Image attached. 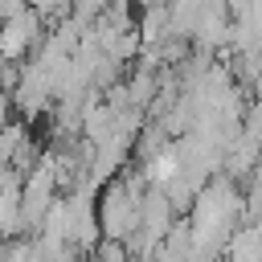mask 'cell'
I'll use <instances>...</instances> for the list:
<instances>
[{"instance_id": "6da1fadb", "label": "cell", "mask_w": 262, "mask_h": 262, "mask_svg": "<svg viewBox=\"0 0 262 262\" xmlns=\"http://www.w3.org/2000/svg\"><path fill=\"white\" fill-rule=\"evenodd\" d=\"M41 25H45V16L37 8H29V12L12 16V20H0V61H16L20 66L25 57H33L37 45L45 41Z\"/></svg>"}, {"instance_id": "7a4b0ae2", "label": "cell", "mask_w": 262, "mask_h": 262, "mask_svg": "<svg viewBox=\"0 0 262 262\" xmlns=\"http://www.w3.org/2000/svg\"><path fill=\"white\" fill-rule=\"evenodd\" d=\"M29 8H33V0H0V20H12L20 12H29Z\"/></svg>"}, {"instance_id": "3957f363", "label": "cell", "mask_w": 262, "mask_h": 262, "mask_svg": "<svg viewBox=\"0 0 262 262\" xmlns=\"http://www.w3.org/2000/svg\"><path fill=\"white\" fill-rule=\"evenodd\" d=\"M4 115H8V90L0 86V123H4Z\"/></svg>"}]
</instances>
